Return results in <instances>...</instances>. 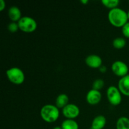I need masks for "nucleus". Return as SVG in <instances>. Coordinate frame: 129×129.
<instances>
[{"label":"nucleus","instance_id":"9d476101","mask_svg":"<svg viewBox=\"0 0 129 129\" xmlns=\"http://www.w3.org/2000/svg\"><path fill=\"white\" fill-rule=\"evenodd\" d=\"M118 89L124 95L129 96V74L122 77L118 81Z\"/></svg>","mask_w":129,"mask_h":129},{"label":"nucleus","instance_id":"f3484780","mask_svg":"<svg viewBox=\"0 0 129 129\" xmlns=\"http://www.w3.org/2000/svg\"><path fill=\"white\" fill-rule=\"evenodd\" d=\"M102 2L105 6L108 8H111L112 10L117 8V6L118 5L120 1L119 0H102Z\"/></svg>","mask_w":129,"mask_h":129},{"label":"nucleus","instance_id":"39448f33","mask_svg":"<svg viewBox=\"0 0 129 129\" xmlns=\"http://www.w3.org/2000/svg\"><path fill=\"white\" fill-rule=\"evenodd\" d=\"M107 94L108 101L113 105H118L122 102L121 92L118 88L114 86H111L108 88Z\"/></svg>","mask_w":129,"mask_h":129},{"label":"nucleus","instance_id":"5701e85b","mask_svg":"<svg viewBox=\"0 0 129 129\" xmlns=\"http://www.w3.org/2000/svg\"><path fill=\"white\" fill-rule=\"evenodd\" d=\"M81 2L82 3L87 4L88 3V0H81Z\"/></svg>","mask_w":129,"mask_h":129},{"label":"nucleus","instance_id":"b1692460","mask_svg":"<svg viewBox=\"0 0 129 129\" xmlns=\"http://www.w3.org/2000/svg\"><path fill=\"white\" fill-rule=\"evenodd\" d=\"M53 129H62V128H61V127H59V126H57V127H54Z\"/></svg>","mask_w":129,"mask_h":129},{"label":"nucleus","instance_id":"412c9836","mask_svg":"<svg viewBox=\"0 0 129 129\" xmlns=\"http://www.w3.org/2000/svg\"><path fill=\"white\" fill-rule=\"evenodd\" d=\"M6 6V3L3 0H0V11H2Z\"/></svg>","mask_w":129,"mask_h":129},{"label":"nucleus","instance_id":"aec40b11","mask_svg":"<svg viewBox=\"0 0 129 129\" xmlns=\"http://www.w3.org/2000/svg\"><path fill=\"white\" fill-rule=\"evenodd\" d=\"M122 33L125 37L129 38V22L122 26Z\"/></svg>","mask_w":129,"mask_h":129},{"label":"nucleus","instance_id":"4468645a","mask_svg":"<svg viewBox=\"0 0 129 129\" xmlns=\"http://www.w3.org/2000/svg\"><path fill=\"white\" fill-rule=\"evenodd\" d=\"M62 129H79L78 123L73 119H67L62 122L61 124Z\"/></svg>","mask_w":129,"mask_h":129},{"label":"nucleus","instance_id":"9b49d317","mask_svg":"<svg viewBox=\"0 0 129 129\" xmlns=\"http://www.w3.org/2000/svg\"><path fill=\"white\" fill-rule=\"evenodd\" d=\"M107 123V119L103 115H98L93 119L91 129H103Z\"/></svg>","mask_w":129,"mask_h":129},{"label":"nucleus","instance_id":"20e7f679","mask_svg":"<svg viewBox=\"0 0 129 129\" xmlns=\"http://www.w3.org/2000/svg\"><path fill=\"white\" fill-rule=\"evenodd\" d=\"M6 74L9 80L15 84H20L25 81V74L18 68H11L8 69Z\"/></svg>","mask_w":129,"mask_h":129},{"label":"nucleus","instance_id":"f8f14e48","mask_svg":"<svg viewBox=\"0 0 129 129\" xmlns=\"http://www.w3.org/2000/svg\"><path fill=\"white\" fill-rule=\"evenodd\" d=\"M21 13L20 9L18 7L13 6L9 9L8 10V16L13 22L18 21L21 19Z\"/></svg>","mask_w":129,"mask_h":129},{"label":"nucleus","instance_id":"7ed1b4c3","mask_svg":"<svg viewBox=\"0 0 129 129\" xmlns=\"http://www.w3.org/2000/svg\"><path fill=\"white\" fill-rule=\"evenodd\" d=\"M19 29L23 32L30 33L35 31L37 27L36 21L30 16H23L18 21Z\"/></svg>","mask_w":129,"mask_h":129},{"label":"nucleus","instance_id":"393cba45","mask_svg":"<svg viewBox=\"0 0 129 129\" xmlns=\"http://www.w3.org/2000/svg\"><path fill=\"white\" fill-rule=\"evenodd\" d=\"M127 16H128V19L129 20V10L128 12H127Z\"/></svg>","mask_w":129,"mask_h":129},{"label":"nucleus","instance_id":"a211bd4d","mask_svg":"<svg viewBox=\"0 0 129 129\" xmlns=\"http://www.w3.org/2000/svg\"><path fill=\"white\" fill-rule=\"evenodd\" d=\"M104 84H105V83H104V81H103V79H96V80L93 82V89L99 91L100 89H101L102 88H103Z\"/></svg>","mask_w":129,"mask_h":129},{"label":"nucleus","instance_id":"2eb2a0df","mask_svg":"<svg viewBox=\"0 0 129 129\" xmlns=\"http://www.w3.org/2000/svg\"><path fill=\"white\" fill-rule=\"evenodd\" d=\"M117 129H129V118L127 117H120L116 123Z\"/></svg>","mask_w":129,"mask_h":129},{"label":"nucleus","instance_id":"f257e3e1","mask_svg":"<svg viewBox=\"0 0 129 129\" xmlns=\"http://www.w3.org/2000/svg\"><path fill=\"white\" fill-rule=\"evenodd\" d=\"M108 18L110 23L116 27H122L128 20L127 13L119 8L112 9L108 13Z\"/></svg>","mask_w":129,"mask_h":129},{"label":"nucleus","instance_id":"dca6fc26","mask_svg":"<svg viewBox=\"0 0 129 129\" xmlns=\"http://www.w3.org/2000/svg\"><path fill=\"white\" fill-rule=\"evenodd\" d=\"M126 41L123 38L118 37L116 38L113 41V45L116 49H122L125 46Z\"/></svg>","mask_w":129,"mask_h":129},{"label":"nucleus","instance_id":"f03ea898","mask_svg":"<svg viewBox=\"0 0 129 129\" xmlns=\"http://www.w3.org/2000/svg\"><path fill=\"white\" fill-rule=\"evenodd\" d=\"M40 115L46 122H55L59 117V108L53 105H45L40 110Z\"/></svg>","mask_w":129,"mask_h":129},{"label":"nucleus","instance_id":"423d86ee","mask_svg":"<svg viewBox=\"0 0 129 129\" xmlns=\"http://www.w3.org/2000/svg\"><path fill=\"white\" fill-rule=\"evenodd\" d=\"M112 69L115 74L120 77H124L127 75L128 68L127 64L121 60H117L113 63Z\"/></svg>","mask_w":129,"mask_h":129},{"label":"nucleus","instance_id":"0eeeda50","mask_svg":"<svg viewBox=\"0 0 129 129\" xmlns=\"http://www.w3.org/2000/svg\"><path fill=\"white\" fill-rule=\"evenodd\" d=\"M79 108L76 105L71 103L62 108V114L68 119H73L79 115Z\"/></svg>","mask_w":129,"mask_h":129},{"label":"nucleus","instance_id":"1a4fd4ad","mask_svg":"<svg viewBox=\"0 0 129 129\" xmlns=\"http://www.w3.org/2000/svg\"><path fill=\"white\" fill-rule=\"evenodd\" d=\"M102 100V94L100 91L96 89H91L86 95V100L90 105H96Z\"/></svg>","mask_w":129,"mask_h":129},{"label":"nucleus","instance_id":"bb28decb","mask_svg":"<svg viewBox=\"0 0 129 129\" xmlns=\"http://www.w3.org/2000/svg\"><path fill=\"white\" fill-rule=\"evenodd\" d=\"M128 3H129V2H128Z\"/></svg>","mask_w":129,"mask_h":129},{"label":"nucleus","instance_id":"4be33fe9","mask_svg":"<svg viewBox=\"0 0 129 129\" xmlns=\"http://www.w3.org/2000/svg\"><path fill=\"white\" fill-rule=\"evenodd\" d=\"M100 71L102 73H105L107 71V68L104 66H102L100 68Z\"/></svg>","mask_w":129,"mask_h":129},{"label":"nucleus","instance_id":"a878e982","mask_svg":"<svg viewBox=\"0 0 129 129\" xmlns=\"http://www.w3.org/2000/svg\"></svg>","mask_w":129,"mask_h":129},{"label":"nucleus","instance_id":"6ab92c4d","mask_svg":"<svg viewBox=\"0 0 129 129\" xmlns=\"http://www.w3.org/2000/svg\"><path fill=\"white\" fill-rule=\"evenodd\" d=\"M8 29L9 31L10 32H16L18 31V30L19 29L18 24L16 23V22H11L8 25Z\"/></svg>","mask_w":129,"mask_h":129},{"label":"nucleus","instance_id":"6e6552de","mask_svg":"<svg viewBox=\"0 0 129 129\" xmlns=\"http://www.w3.org/2000/svg\"><path fill=\"white\" fill-rule=\"evenodd\" d=\"M85 62L90 68H100L102 66V59L99 55L92 54L86 58Z\"/></svg>","mask_w":129,"mask_h":129},{"label":"nucleus","instance_id":"ddd939ff","mask_svg":"<svg viewBox=\"0 0 129 129\" xmlns=\"http://www.w3.org/2000/svg\"><path fill=\"white\" fill-rule=\"evenodd\" d=\"M69 102V98L66 94H60L55 100V105L58 108H64Z\"/></svg>","mask_w":129,"mask_h":129}]
</instances>
